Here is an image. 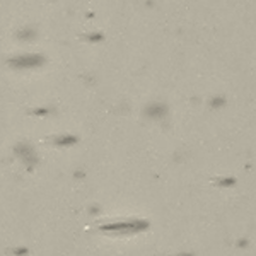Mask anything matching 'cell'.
Returning a JSON list of instances; mask_svg holds the SVG:
<instances>
[{
  "instance_id": "6da1fadb",
  "label": "cell",
  "mask_w": 256,
  "mask_h": 256,
  "mask_svg": "<svg viewBox=\"0 0 256 256\" xmlns=\"http://www.w3.org/2000/svg\"><path fill=\"white\" fill-rule=\"evenodd\" d=\"M41 62H43V60H41V56L31 55V56H22V58L12 60L10 65H12V67H16V68H31V67H36V65H40Z\"/></svg>"
}]
</instances>
